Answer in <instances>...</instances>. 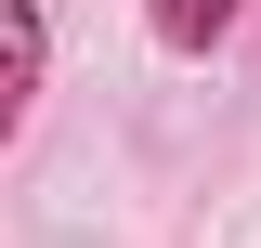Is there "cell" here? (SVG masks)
Listing matches in <instances>:
<instances>
[{"instance_id": "2", "label": "cell", "mask_w": 261, "mask_h": 248, "mask_svg": "<svg viewBox=\"0 0 261 248\" xmlns=\"http://www.w3.org/2000/svg\"><path fill=\"white\" fill-rule=\"evenodd\" d=\"M235 13H248V0H144V27H157L170 53H222V39H235Z\"/></svg>"}, {"instance_id": "1", "label": "cell", "mask_w": 261, "mask_h": 248, "mask_svg": "<svg viewBox=\"0 0 261 248\" xmlns=\"http://www.w3.org/2000/svg\"><path fill=\"white\" fill-rule=\"evenodd\" d=\"M39 79H53V13L39 0H0V144L39 118Z\"/></svg>"}]
</instances>
